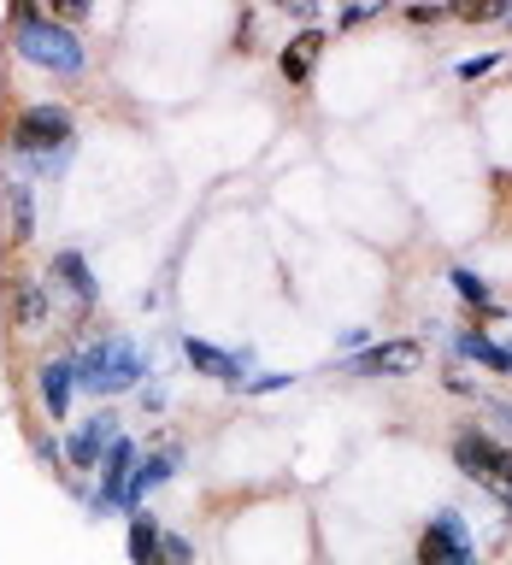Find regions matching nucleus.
Instances as JSON below:
<instances>
[{
	"label": "nucleus",
	"mask_w": 512,
	"mask_h": 565,
	"mask_svg": "<svg viewBox=\"0 0 512 565\" xmlns=\"http://www.w3.org/2000/svg\"><path fill=\"white\" fill-rule=\"evenodd\" d=\"M318 53H324V35H318V30H300L295 35V42H282V77H289V83H307L312 77V65H318Z\"/></svg>",
	"instance_id": "obj_9"
},
{
	"label": "nucleus",
	"mask_w": 512,
	"mask_h": 565,
	"mask_svg": "<svg viewBox=\"0 0 512 565\" xmlns=\"http://www.w3.org/2000/svg\"><path fill=\"white\" fill-rule=\"evenodd\" d=\"M18 53L42 71H60V77L83 71V42L65 24H53L42 7H18Z\"/></svg>",
	"instance_id": "obj_1"
},
{
	"label": "nucleus",
	"mask_w": 512,
	"mask_h": 565,
	"mask_svg": "<svg viewBox=\"0 0 512 565\" xmlns=\"http://www.w3.org/2000/svg\"><path fill=\"white\" fill-rule=\"evenodd\" d=\"M454 289H459V300H471V307H483V312H494V295H489V282L477 277V271H466V265H454Z\"/></svg>",
	"instance_id": "obj_18"
},
{
	"label": "nucleus",
	"mask_w": 512,
	"mask_h": 565,
	"mask_svg": "<svg viewBox=\"0 0 512 565\" xmlns=\"http://www.w3.org/2000/svg\"><path fill=\"white\" fill-rule=\"evenodd\" d=\"M7 230H12V242H30V236H35V201H30V183H7Z\"/></svg>",
	"instance_id": "obj_13"
},
{
	"label": "nucleus",
	"mask_w": 512,
	"mask_h": 565,
	"mask_svg": "<svg viewBox=\"0 0 512 565\" xmlns=\"http://www.w3.org/2000/svg\"><path fill=\"white\" fill-rule=\"evenodd\" d=\"M454 459L471 483H483L501 507H512V448L489 441L483 430H466V436H454Z\"/></svg>",
	"instance_id": "obj_2"
},
{
	"label": "nucleus",
	"mask_w": 512,
	"mask_h": 565,
	"mask_svg": "<svg viewBox=\"0 0 512 565\" xmlns=\"http://www.w3.org/2000/svg\"><path fill=\"white\" fill-rule=\"evenodd\" d=\"M183 353H189V365L206 371L212 383H242V360H236V353H224L212 342H183Z\"/></svg>",
	"instance_id": "obj_11"
},
{
	"label": "nucleus",
	"mask_w": 512,
	"mask_h": 565,
	"mask_svg": "<svg viewBox=\"0 0 512 565\" xmlns=\"http://www.w3.org/2000/svg\"><path fill=\"white\" fill-rule=\"evenodd\" d=\"M171 471H177V454H153V459H141V471H130V483H124V501H118V507L141 512V494H148V489H159Z\"/></svg>",
	"instance_id": "obj_12"
},
{
	"label": "nucleus",
	"mask_w": 512,
	"mask_h": 565,
	"mask_svg": "<svg viewBox=\"0 0 512 565\" xmlns=\"http://www.w3.org/2000/svg\"><path fill=\"white\" fill-rule=\"evenodd\" d=\"M424 365V348L418 342H377V348H365L360 360H353V371H365V377H406V371H418Z\"/></svg>",
	"instance_id": "obj_6"
},
{
	"label": "nucleus",
	"mask_w": 512,
	"mask_h": 565,
	"mask_svg": "<svg viewBox=\"0 0 512 565\" xmlns=\"http://www.w3.org/2000/svg\"><path fill=\"white\" fill-rule=\"evenodd\" d=\"M418 565H471V536H466V524H459L454 512H441V519L424 530Z\"/></svg>",
	"instance_id": "obj_5"
},
{
	"label": "nucleus",
	"mask_w": 512,
	"mask_h": 565,
	"mask_svg": "<svg viewBox=\"0 0 512 565\" xmlns=\"http://www.w3.org/2000/svg\"><path fill=\"white\" fill-rule=\"evenodd\" d=\"M42 318H47V282L18 277L12 282V324L18 330H42Z\"/></svg>",
	"instance_id": "obj_10"
},
{
	"label": "nucleus",
	"mask_w": 512,
	"mask_h": 565,
	"mask_svg": "<svg viewBox=\"0 0 512 565\" xmlns=\"http://www.w3.org/2000/svg\"><path fill=\"white\" fill-rule=\"evenodd\" d=\"M71 383H77V371H71V365H47V371H42V401H47V413H53V418H65Z\"/></svg>",
	"instance_id": "obj_14"
},
{
	"label": "nucleus",
	"mask_w": 512,
	"mask_h": 565,
	"mask_svg": "<svg viewBox=\"0 0 512 565\" xmlns=\"http://www.w3.org/2000/svg\"><path fill=\"white\" fill-rule=\"evenodd\" d=\"M113 441H118V436H113V418H88L83 430L71 436L65 454H71V466H77V471H95V459H106V448H113Z\"/></svg>",
	"instance_id": "obj_7"
},
{
	"label": "nucleus",
	"mask_w": 512,
	"mask_h": 565,
	"mask_svg": "<svg viewBox=\"0 0 512 565\" xmlns=\"http://www.w3.org/2000/svg\"><path fill=\"white\" fill-rule=\"evenodd\" d=\"M141 377V360L124 342H100V348H88V360L77 365V383L83 388H95V395H118V388H130Z\"/></svg>",
	"instance_id": "obj_4"
},
{
	"label": "nucleus",
	"mask_w": 512,
	"mask_h": 565,
	"mask_svg": "<svg viewBox=\"0 0 512 565\" xmlns=\"http://www.w3.org/2000/svg\"><path fill=\"white\" fill-rule=\"evenodd\" d=\"M53 271L65 277V289L77 295V307H88V300H95V277H88L83 254H60V259H53Z\"/></svg>",
	"instance_id": "obj_16"
},
{
	"label": "nucleus",
	"mask_w": 512,
	"mask_h": 565,
	"mask_svg": "<svg viewBox=\"0 0 512 565\" xmlns=\"http://www.w3.org/2000/svg\"><path fill=\"white\" fill-rule=\"evenodd\" d=\"M494 60H489V53H483V60H466V65H459V77H483V71H489Z\"/></svg>",
	"instance_id": "obj_20"
},
{
	"label": "nucleus",
	"mask_w": 512,
	"mask_h": 565,
	"mask_svg": "<svg viewBox=\"0 0 512 565\" xmlns=\"http://www.w3.org/2000/svg\"><path fill=\"white\" fill-rule=\"evenodd\" d=\"M153 565H194V547H189V536H159V554H153Z\"/></svg>",
	"instance_id": "obj_19"
},
{
	"label": "nucleus",
	"mask_w": 512,
	"mask_h": 565,
	"mask_svg": "<svg viewBox=\"0 0 512 565\" xmlns=\"http://www.w3.org/2000/svg\"><path fill=\"white\" fill-rule=\"evenodd\" d=\"M466 360H483V365H494V371H512V348H501V342H489V335H477V330H466L454 342Z\"/></svg>",
	"instance_id": "obj_15"
},
{
	"label": "nucleus",
	"mask_w": 512,
	"mask_h": 565,
	"mask_svg": "<svg viewBox=\"0 0 512 565\" xmlns=\"http://www.w3.org/2000/svg\"><path fill=\"white\" fill-rule=\"evenodd\" d=\"M130 471H136V448L118 436L113 448H106V459H100V501H106V507L124 501V483H130Z\"/></svg>",
	"instance_id": "obj_8"
},
{
	"label": "nucleus",
	"mask_w": 512,
	"mask_h": 565,
	"mask_svg": "<svg viewBox=\"0 0 512 565\" xmlns=\"http://www.w3.org/2000/svg\"><path fill=\"white\" fill-rule=\"evenodd\" d=\"M159 536H166V530H159V524L148 519V512H136V519H130V559H136V565H153Z\"/></svg>",
	"instance_id": "obj_17"
},
{
	"label": "nucleus",
	"mask_w": 512,
	"mask_h": 565,
	"mask_svg": "<svg viewBox=\"0 0 512 565\" xmlns=\"http://www.w3.org/2000/svg\"><path fill=\"white\" fill-rule=\"evenodd\" d=\"M65 141H71V113L65 106H24L18 124H12V148L18 153L47 159V153H65Z\"/></svg>",
	"instance_id": "obj_3"
}]
</instances>
